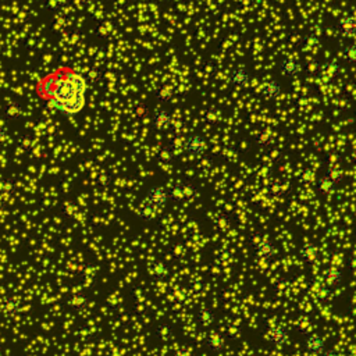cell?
Returning <instances> with one entry per match:
<instances>
[{
    "label": "cell",
    "instance_id": "obj_1",
    "mask_svg": "<svg viewBox=\"0 0 356 356\" xmlns=\"http://www.w3.org/2000/svg\"><path fill=\"white\" fill-rule=\"evenodd\" d=\"M85 103H87L85 95H77L75 93L73 97H70L65 102H59L56 99H49L48 107L52 110H59L65 116H75V114L81 113L84 110Z\"/></svg>",
    "mask_w": 356,
    "mask_h": 356
},
{
    "label": "cell",
    "instance_id": "obj_2",
    "mask_svg": "<svg viewBox=\"0 0 356 356\" xmlns=\"http://www.w3.org/2000/svg\"><path fill=\"white\" fill-rule=\"evenodd\" d=\"M61 74L67 81L71 84L74 92L77 95H85L88 90V80L85 75L80 73H75L71 68H61Z\"/></svg>",
    "mask_w": 356,
    "mask_h": 356
},
{
    "label": "cell",
    "instance_id": "obj_3",
    "mask_svg": "<svg viewBox=\"0 0 356 356\" xmlns=\"http://www.w3.org/2000/svg\"><path fill=\"white\" fill-rule=\"evenodd\" d=\"M255 255L263 260H271L277 255V246L275 242L270 238H260L258 242L253 245Z\"/></svg>",
    "mask_w": 356,
    "mask_h": 356
},
{
    "label": "cell",
    "instance_id": "obj_4",
    "mask_svg": "<svg viewBox=\"0 0 356 356\" xmlns=\"http://www.w3.org/2000/svg\"><path fill=\"white\" fill-rule=\"evenodd\" d=\"M266 340L273 344L275 347H283L290 340V332L288 328L284 324H277L274 327H271L266 335Z\"/></svg>",
    "mask_w": 356,
    "mask_h": 356
},
{
    "label": "cell",
    "instance_id": "obj_5",
    "mask_svg": "<svg viewBox=\"0 0 356 356\" xmlns=\"http://www.w3.org/2000/svg\"><path fill=\"white\" fill-rule=\"evenodd\" d=\"M146 202L150 203L156 209H163L169 202L167 191L164 189V186H152L150 189H148Z\"/></svg>",
    "mask_w": 356,
    "mask_h": 356
},
{
    "label": "cell",
    "instance_id": "obj_6",
    "mask_svg": "<svg viewBox=\"0 0 356 356\" xmlns=\"http://www.w3.org/2000/svg\"><path fill=\"white\" fill-rule=\"evenodd\" d=\"M303 348L305 351L310 354V355L319 356L323 354L324 351L327 349V344H326V340H324L322 335L319 334H310L308 335L305 341H303Z\"/></svg>",
    "mask_w": 356,
    "mask_h": 356
},
{
    "label": "cell",
    "instance_id": "obj_7",
    "mask_svg": "<svg viewBox=\"0 0 356 356\" xmlns=\"http://www.w3.org/2000/svg\"><path fill=\"white\" fill-rule=\"evenodd\" d=\"M182 148H184V150L188 152L189 154H194V156H201V154L205 153V150H206V141H205V138L202 135H198V134H195V135H191V137H188L184 141V144H182Z\"/></svg>",
    "mask_w": 356,
    "mask_h": 356
},
{
    "label": "cell",
    "instance_id": "obj_8",
    "mask_svg": "<svg viewBox=\"0 0 356 356\" xmlns=\"http://www.w3.org/2000/svg\"><path fill=\"white\" fill-rule=\"evenodd\" d=\"M56 82H57V74L56 71L53 74H49L46 75L43 80L39 81L38 84V93H39V96L42 99H45L46 102H48L49 99H52L53 96V92H55V87H56Z\"/></svg>",
    "mask_w": 356,
    "mask_h": 356
},
{
    "label": "cell",
    "instance_id": "obj_9",
    "mask_svg": "<svg viewBox=\"0 0 356 356\" xmlns=\"http://www.w3.org/2000/svg\"><path fill=\"white\" fill-rule=\"evenodd\" d=\"M205 345H206V348L209 349V352L214 354V355H219L226 347V338L220 332H210L205 338Z\"/></svg>",
    "mask_w": 356,
    "mask_h": 356
},
{
    "label": "cell",
    "instance_id": "obj_10",
    "mask_svg": "<svg viewBox=\"0 0 356 356\" xmlns=\"http://www.w3.org/2000/svg\"><path fill=\"white\" fill-rule=\"evenodd\" d=\"M149 274L153 280L162 281V280H166L167 277H170L171 267L169 263H166L163 260H157L149 266Z\"/></svg>",
    "mask_w": 356,
    "mask_h": 356
},
{
    "label": "cell",
    "instance_id": "obj_11",
    "mask_svg": "<svg viewBox=\"0 0 356 356\" xmlns=\"http://www.w3.org/2000/svg\"><path fill=\"white\" fill-rule=\"evenodd\" d=\"M230 82L234 85L235 88H246L251 82V74L245 67H238L230 75Z\"/></svg>",
    "mask_w": 356,
    "mask_h": 356
},
{
    "label": "cell",
    "instance_id": "obj_12",
    "mask_svg": "<svg viewBox=\"0 0 356 356\" xmlns=\"http://www.w3.org/2000/svg\"><path fill=\"white\" fill-rule=\"evenodd\" d=\"M171 124H173V114H171L170 112H167L166 109H160L159 112H156L153 117V121H152V125H153L154 130H169L171 127Z\"/></svg>",
    "mask_w": 356,
    "mask_h": 356
},
{
    "label": "cell",
    "instance_id": "obj_13",
    "mask_svg": "<svg viewBox=\"0 0 356 356\" xmlns=\"http://www.w3.org/2000/svg\"><path fill=\"white\" fill-rule=\"evenodd\" d=\"M278 70L285 78H294L302 73V65L294 59H284L278 65Z\"/></svg>",
    "mask_w": 356,
    "mask_h": 356
},
{
    "label": "cell",
    "instance_id": "obj_14",
    "mask_svg": "<svg viewBox=\"0 0 356 356\" xmlns=\"http://www.w3.org/2000/svg\"><path fill=\"white\" fill-rule=\"evenodd\" d=\"M299 258L305 265H313L319 258V248L313 242L303 243L299 248Z\"/></svg>",
    "mask_w": 356,
    "mask_h": 356
},
{
    "label": "cell",
    "instance_id": "obj_15",
    "mask_svg": "<svg viewBox=\"0 0 356 356\" xmlns=\"http://www.w3.org/2000/svg\"><path fill=\"white\" fill-rule=\"evenodd\" d=\"M283 92V88H281V84L277 81V80H270L267 81L263 87H262V95L263 97L268 100V102H274L277 100L280 95Z\"/></svg>",
    "mask_w": 356,
    "mask_h": 356
},
{
    "label": "cell",
    "instance_id": "obj_16",
    "mask_svg": "<svg viewBox=\"0 0 356 356\" xmlns=\"http://www.w3.org/2000/svg\"><path fill=\"white\" fill-rule=\"evenodd\" d=\"M342 280H344V274H342V270L338 267H327L324 270V281L328 288L332 290V288L340 287L342 284Z\"/></svg>",
    "mask_w": 356,
    "mask_h": 356
},
{
    "label": "cell",
    "instance_id": "obj_17",
    "mask_svg": "<svg viewBox=\"0 0 356 356\" xmlns=\"http://www.w3.org/2000/svg\"><path fill=\"white\" fill-rule=\"evenodd\" d=\"M337 31L341 36L354 38L356 35V21L354 17H344L337 23Z\"/></svg>",
    "mask_w": 356,
    "mask_h": 356
},
{
    "label": "cell",
    "instance_id": "obj_18",
    "mask_svg": "<svg viewBox=\"0 0 356 356\" xmlns=\"http://www.w3.org/2000/svg\"><path fill=\"white\" fill-rule=\"evenodd\" d=\"M195 319L202 327H211L217 322V313L210 308H201L196 312Z\"/></svg>",
    "mask_w": 356,
    "mask_h": 356
},
{
    "label": "cell",
    "instance_id": "obj_19",
    "mask_svg": "<svg viewBox=\"0 0 356 356\" xmlns=\"http://www.w3.org/2000/svg\"><path fill=\"white\" fill-rule=\"evenodd\" d=\"M137 216L142 220V221L150 223V221H153V220L156 219V216H157V209H156L154 206H152L150 203L145 202L138 208Z\"/></svg>",
    "mask_w": 356,
    "mask_h": 356
},
{
    "label": "cell",
    "instance_id": "obj_20",
    "mask_svg": "<svg viewBox=\"0 0 356 356\" xmlns=\"http://www.w3.org/2000/svg\"><path fill=\"white\" fill-rule=\"evenodd\" d=\"M335 186L337 185H335L327 176L317 178V181H316V189H317V192H320V194H332V192L335 191Z\"/></svg>",
    "mask_w": 356,
    "mask_h": 356
},
{
    "label": "cell",
    "instance_id": "obj_21",
    "mask_svg": "<svg viewBox=\"0 0 356 356\" xmlns=\"http://www.w3.org/2000/svg\"><path fill=\"white\" fill-rule=\"evenodd\" d=\"M288 189H290V182H283V181H274V182H271L270 185L267 186L268 194L273 195L275 198L284 196L288 192Z\"/></svg>",
    "mask_w": 356,
    "mask_h": 356
},
{
    "label": "cell",
    "instance_id": "obj_22",
    "mask_svg": "<svg viewBox=\"0 0 356 356\" xmlns=\"http://www.w3.org/2000/svg\"><path fill=\"white\" fill-rule=\"evenodd\" d=\"M320 70H323L324 78L327 81H330V80H334L341 73V65L337 61H330V63L324 64Z\"/></svg>",
    "mask_w": 356,
    "mask_h": 356
},
{
    "label": "cell",
    "instance_id": "obj_23",
    "mask_svg": "<svg viewBox=\"0 0 356 356\" xmlns=\"http://www.w3.org/2000/svg\"><path fill=\"white\" fill-rule=\"evenodd\" d=\"M167 198H169V201L174 203H179L182 202V201H185L184 199V192H182V182H177V184H174V185L171 186L170 189H169V192H167Z\"/></svg>",
    "mask_w": 356,
    "mask_h": 356
},
{
    "label": "cell",
    "instance_id": "obj_24",
    "mask_svg": "<svg viewBox=\"0 0 356 356\" xmlns=\"http://www.w3.org/2000/svg\"><path fill=\"white\" fill-rule=\"evenodd\" d=\"M154 334H156V337H157L159 340L166 342V341L171 340V337H173V328H171V326H169V324L162 323L156 327Z\"/></svg>",
    "mask_w": 356,
    "mask_h": 356
},
{
    "label": "cell",
    "instance_id": "obj_25",
    "mask_svg": "<svg viewBox=\"0 0 356 356\" xmlns=\"http://www.w3.org/2000/svg\"><path fill=\"white\" fill-rule=\"evenodd\" d=\"M171 97H173V89L170 87H162L156 92V100L160 103H167Z\"/></svg>",
    "mask_w": 356,
    "mask_h": 356
},
{
    "label": "cell",
    "instance_id": "obj_26",
    "mask_svg": "<svg viewBox=\"0 0 356 356\" xmlns=\"http://www.w3.org/2000/svg\"><path fill=\"white\" fill-rule=\"evenodd\" d=\"M326 176L331 179L332 182L337 185V184H340L341 181L344 179V171L340 170V169H335V167H330L327 173H326Z\"/></svg>",
    "mask_w": 356,
    "mask_h": 356
},
{
    "label": "cell",
    "instance_id": "obj_27",
    "mask_svg": "<svg viewBox=\"0 0 356 356\" xmlns=\"http://www.w3.org/2000/svg\"><path fill=\"white\" fill-rule=\"evenodd\" d=\"M182 192H184V199L191 201L198 195V188L191 182H182Z\"/></svg>",
    "mask_w": 356,
    "mask_h": 356
},
{
    "label": "cell",
    "instance_id": "obj_28",
    "mask_svg": "<svg viewBox=\"0 0 356 356\" xmlns=\"http://www.w3.org/2000/svg\"><path fill=\"white\" fill-rule=\"evenodd\" d=\"M271 142H273L271 135H270L267 131H262L259 135L256 137V144H258L260 148H267V146L270 145Z\"/></svg>",
    "mask_w": 356,
    "mask_h": 356
},
{
    "label": "cell",
    "instance_id": "obj_29",
    "mask_svg": "<svg viewBox=\"0 0 356 356\" xmlns=\"http://www.w3.org/2000/svg\"><path fill=\"white\" fill-rule=\"evenodd\" d=\"M87 303H88V298L85 297V295H77V297H74L73 299H71V306L74 309H77V310H81L87 306Z\"/></svg>",
    "mask_w": 356,
    "mask_h": 356
},
{
    "label": "cell",
    "instance_id": "obj_30",
    "mask_svg": "<svg viewBox=\"0 0 356 356\" xmlns=\"http://www.w3.org/2000/svg\"><path fill=\"white\" fill-rule=\"evenodd\" d=\"M344 57L347 59V61H349L351 64H354L356 60V45L355 43H351L349 46L345 48L344 50Z\"/></svg>",
    "mask_w": 356,
    "mask_h": 356
},
{
    "label": "cell",
    "instance_id": "obj_31",
    "mask_svg": "<svg viewBox=\"0 0 356 356\" xmlns=\"http://www.w3.org/2000/svg\"><path fill=\"white\" fill-rule=\"evenodd\" d=\"M317 298L320 300H328L330 298H331V295H332V291H331V288H328L327 285H322V287H319V290H317Z\"/></svg>",
    "mask_w": 356,
    "mask_h": 356
},
{
    "label": "cell",
    "instance_id": "obj_32",
    "mask_svg": "<svg viewBox=\"0 0 356 356\" xmlns=\"http://www.w3.org/2000/svg\"><path fill=\"white\" fill-rule=\"evenodd\" d=\"M20 114H21V107H20L18 103H11L7 107V110H6V116H7L8 119H17Z\"/></svg>",
    "mask_w": 356,
    "mask_h": 356
},
{
    "label": "cell",
    "instance_id": "obj_33",
    "mask_svg": "<svg viewBox=\"0 0 356 356\" xmlns=\"http://www.w3.org/2000/svg\"><path fill=\"white\" fill-rule=\"evenodd\" d=\"M315 177V174H313V171L312 170H305L302 173V176H300L299 181L302 184H306V182H310L312 179Z\"/></svg>",
    "mask_w": 356,
    "mask_h": 356
},
{
    "label": "cell",
    "instance_id": "obj_34",
    "mask_svg": "<svg viewBox=\"0 0 356 356\" xmlns=\"http://www.w3.org/2000/svg\"><path fill=\"white\" fill-rule=\"evenodd\" d=\"M171 157H173V156H171L170 148H164V149L160 150V153H159V159L164 160V162H170Z\"/></svg>",
    "mask_w": 356,
    "mask_h": 356
},
{
    "label": "cell",
    "instance_id": "obj_35",
    "mask_svg": "<svg viewBox=\"0 0 356 356\" xmlns=\"http://www.w3.org/2000/svg\"><path fill=\"white\" fill-rule=\"evenodd\" d=\"M320 68H322V65L319 64L316 60H313V61H310L308 65V73L309 74H317L319 71H320Z\"/></svg>",
    "mask_w": 356,
    "mask_h": 356
},
{
    "label": "cell",
    "instance_id": "obj_36",
    "mask_svg": "<svg viewBox=\"0 0 356 356\" xmlns=\"http://www.w3.org/2000/svg\"><path fill=\"white\" fill-rule=\"evenodd\" d=\"M87 77H88L90 81H97V80H99V77H100V73H99L97 70H90Z\"/></svg>",
    "mask_w": 356,
    "mask_h": 356
},
{
    "label": "cell",
    "instance_id": "obj_37",
    "mask_svg": "<svg viewBox=\"0 0 356 356\" xmlns=\"http://www.w3.org/2000/svg\"><path fill=\"white\" fill-rule=\"evenodd\" d=\"M320 356H340V354L337 351H334V349H326Z\"/></svg>",
    "mask_w": 356,
    "mask_h": 356
},
{
    "label": "cell",
    "instance_id": "obj_38",
    "mask_svg": "<svg viewBox=\"0 0 356 356\" xmlns=\"http://www.w3.org/2000/svg\"><path fill=\"white\" fill-rule=\"evenodd\" d=\"M174 356H194L188 349H179V351H177L176 354H174Z\"/></svg>",
    "mask_w": 356,
    "mask_h": 356
},
{
    "label": "cell",
    "instance_id": "obj_39",
    "mask_svg": "<svg viewBox=\"0 0 356 356\" xmlns=\"http://www.w3.org/2000/svg\"><path fill=\"white\" fill-rule=\"evenodd\" d=\"M306 41H308V45H309V46H313L315 43H317V39H316L315 36H309V38H308V39H306Z\"/></svg>",
    "mask_w": 356,
    "mask_h": 356
},
{
    "label": "cell",
    "instance_id": "obj_40",
    "mask_svg": "<svg viewBox=\"0 0 356 356\" xmlns=\"http://www.w3.org/2000/svg\"><path fill=\"white\" fill-rule=\"evenodd\" d=\"M4 137H6V132H4V130L3 128H0V144L4 141Z\"/></svg>",
    "mask_w": 356,
    "mask_h": 356
},
{
    "label": "cell",
    "instance_id": "obj_41",
    "mask_svg": "<svg viewBox=\"0 0 356 356\" xmlns=\"http://www.w3.org/2000/svg\"><path fill=\"white\" fill-rule=\"evenodd\" d=\"M78 1H80L81 4H84V6H88V4H90L93 0H78Z\"/></svg>",
    "mask_w": 356,
    "mask_h": 356
},
{
    "label": "cell",
    "instance_id": "obj_42",
    "mask_svg": "<svg viewBox=\"0 0 356 356\" xmlns=\"http://www.w3.org/2000/svg\"><path fill=\"white\" fill-rule=\"evenodd\" d=\"M248 356H258V355H255V354H251V355H248Z\"/></svg>",
    "mask_w": 356,
    "mask_h": 356
}]
</instances>
